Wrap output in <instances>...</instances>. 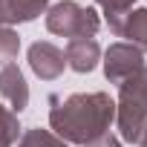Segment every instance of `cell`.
<instances>
[{"label": "cell", "mask_w": 147, "mask_h": 147, "mask_svg": "<svg viewBox=\"0 0 147 147\" xmlns=\"http://www.w3.org/2000/svg\"><path fill=\"white\" fill-rule=\"evenodd\" d=\"M49 127L66 144L90 147L104 138L115 121V101L107 92H75L49 98Z\"/></svg>", "instance_id": "obj_1"}, {"label": "cell", "mask_w": 147, "mask_h": 147, "mask_svg": "<svg viewBox=\"0 0 147 147\" xmlns=\"http://www.w3.org/2000/svg\"><path fill=\"white\" fill-rule=\"evenodd\" d=\"M115 124L118 136L130 144H138L144 124H147V63L141 72L118 84V101H115Z\"/></svg>", "instance_id": "obj_2"}, {"label": "cell", "mask_w": 147, "mask_h": 147, "mask_svg": "<svg viewBox=\"0 0 147 147\" xmlns=\"http://www.w3.org/2000/svg\"><path fill=\"white\" fill-rule=\"evenodd\" d=\"M46 29L58 38H95L101 29V18L95 9H87L75 0H61L46 9Z\"/></svg>", "instance_id": "obj_3"}, {"label": "cell", "mask_w": 147, "mask_h": 147, "mask_svg": "<svg viewBox=\"0 0 147 147\" xmlns=\"http://www.w3.org/2000/svg\"><path fill=\"white\" fill-rule=\"evenodd\" d=\"M141 66H144V55L124 40L110 43V49L104 52V75L110 84H124L136 72H141Z\"/></svg>", "instance_id": "obj_4"}, {"label": "cell", "mask_w": 147, "mask_h": 147, "mask_svg": "<svg viewBox=\"0 0 147 147\" xmlns=\"http://www.w3.org/2000/svg\"><path fill=\"white\" fill-rule=\"evenodd\" d=\"M29 66L40 81H55V78H61V72L66 66L63 49H58L49 40H38L29 46Z\"/></svg>", "instance_id": "obj_5"}, {"label": "cell", "mask_w": 147, "mask_h": 147, "mask_svg": "<svg viewBox=\"0 0 147 147\" xmlns=\"http://www.w3.org/2000/svg\"><path fill=\"white\" fill-rule=\"evenodd\" d=\"M0 98H6L12 113H23L29 107V84L23 78V69L15 61L0 66Z\"/></svg>", "instance_id": "obj_6"}, {"label": "cell", "mask_w": 147, "mask_h": 147, "mask_svg": "<svg viewBox=\"0 0 147 147\" xmlns=\"http://www.w3.org/2000/svg\"><path fill=\"white\" fill-rule=\"evenodd\" d=\"M63 58H66V66L75 69V72H92L101 61V46L95 38H72L63 49Z\"/></svg>", "instance_id": "obj_7"}, {"label": "cell", "mask_w": 147, "mask_h": 147, "mask_svg": "<svg viewBox=\"0 0 147 147\" xmlns=\"http://www.w3.org/2000/svg\"><path fill=\"white\" fill-rule=\"evenodd\" d=\"M49 0H0V26H18V23H29L40 15H46Z\"/></svg>", "instance_id": "obj_8"}, {"label": "cell", "mask_w": 147, "mask_h": 147, "mask_svg": "<svg viewBox=\"0 0 147 147\" xmlns=\"http://www.w3.org/2000/svg\"><path fill=\"white\" fill-rule=\"evenodd\" d=\"M118 35L127 38L124 43L136 46V49L144 55V52H147V9H133V12L124 18Z\"/></svg>", "instance_id": "obj_9"}, {"label": "cell", "mask_w": 147, "mask_h": 147, "mask_svg": "<svg viewBox=\"0 0 147 147\" xmlns=\"http://www.w3.org/2000/svg\"><path fill=\"white\" fill-rule=\"evenodd\" d=\"M95 3L101 6V12H104V20H107L110 32H115V35H118V29H121L124 18L133 12V3H136V0H95Z\"/></svg>", "instance_id": "obj_10"}, {"label": "cell", "mask_w": 147, "mask_h": 147, "mask_svg": "<svg viewBox=\"0 0 147 147\" xmlns=\"http://www.w3.org/2000/svg\"><path fill=\"white\" fill-rule=\"evenodd\" d=\"M18 147H72V144H66L63 138H58L52 130L32 127V130H26V133L18 138Z\"/></svg>", "instance_id": "obj_11"}, {"label": "cell", "mask_w": 147, "mask_h": 147, "mask_svg": "<svg viewBox=\"0 0 147 147\" xmlns=\"http://www.w3.org/2000/svg\"><path fill=\"white\" fill-rule=\"evenodd\" d=\"M20 138V121L18 113H12L9 107L0 104V147H15Z\"/></svg>", "instance_id": "obj_12"}, {"label": "cell", "mask_w": 147, "mask_h": 147, "mask_svg": "<svg viewBox=\"0 0 147 147\" xmlns=\"http://www.w3.org/2000/svg\"><path fill=\"white\" fill-rule=\"evenodd\" d=\"M20 52V38L15 29H6V26H0V66H6L18 58Z\"/></svg>", "instance_id": "obj_13"}, {"label": "cell", "mask_w": 147, "mask_h": 147, "mask_svg": "<svg viewBox=\"0 0 147 147\" xmlns=\"http://www.w3.org/2000/svg\"><path fill=\"white\" fill-rule=\"evenodd\" d=\"M90 147H124V144H121V138H115L113 133H107L104 138H98V141H95V144H90Z\"/></svg>", "instance_id": "obj_14"}, {"label": "cell", "mask_w": 147, "mask_h": 147, "mask_svg": "<svg viewBox=\"0 0 147 147\" xmlns=\"http://www.w3.org/2000/svg\"><path fill=\"white\" fill-rule=\"evenodd\" d=\"M138 147H147V124H144V133H141V138H138Z\"/></svg>", "instance_id": "obj_15"}]
</instances>
